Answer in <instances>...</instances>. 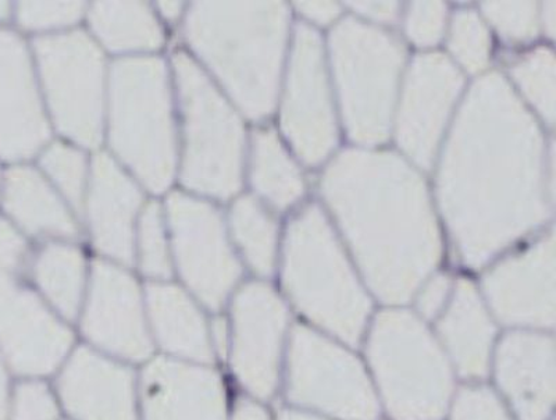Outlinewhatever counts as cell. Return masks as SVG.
Listing matches in <instances>:
<instances>
[{"label":"cell","instance_id":"cell-1","mask_svg":"<svg viewBox=\"0 0 556 420\" xmlns=\"http://www.w3.org/2000/svg\"><path fill=\"white\" fill-rule=\"evenodd\" d=\"M439 192L470 268L547 219L543 137L498 74L481 78L466 98L446 145Z\"/></svg>","mask_w":556,"mask_h":420},{"label":"cell","instance_id":"cell-2","mask_svg":"<svg viewBox=\"0 0 556 420\" xmlns=\"http://www.w3.org/2000/svg\"><path fill=\"white\" fill-rule=\"evenodd\" d=\"M321 191L382 303L410 300L439 264L441 242L424 180L386 152L341 153Z\"/></svg>","mask_w":556,"mask_h":420},{"label":"cell","instance_id":"cell-3","mask_svg":"<svg viewBox=\"0 0 556 420\" xmlns=\"http://www.w3.org/2000/svg\"><path fill=\"white\" fill-rule=\"evenodd\" d=\"M287 33L280 2H201L186 22L188 42L255 120L275 107Z\"/></svg>","mask_w":556,"mask_h":420},{"label":"cell","instance_id":"cell-4","mask_svg":"<svg viewBox=\"0 0 556 420\" xmlns=\"http://www.w3.org/2000/svg\"><path fill=\"white\" fill-rule=\"evenodd\" d=\"M282 276L302 314L348 344L361 343L370 300L319 207L307 206L288 227Z\"/></svg>","mask_w":556,"mask_h":420},{"label":"cell","instance_id":"cell-5","mask_svg":"<svg viewBox=\"0 0 556 420\" xmlns=\"http://www.w3.org/2000/svg\"><path fill=\"white\" fill-rule=\"evenodd\" d=\"M109 135L113 150L149 190L165 191L176 170L170 87L155 58L114 64L109 82Z\"/></svg>","mask_w":556,"mask_h":420},{"label":"cell","instance_id":"cell-6","mask_svg":"<svg viewBox=\"0 0 556 420\" xmlns=\"http://www.w3.org/2000/svg\"><path fill=\"white\" fill-rule=\"evenodd\" d=\"M366 348L392 418H444L454 393L452 367L420 318L405 310H384L371 324Z\"/></svg>","mask_w":556,"mask_h":420},{"label":"cell","instance_id":"cell-7","mask_svg":"<svg viewBox=\"0 0 556 420\" xmlns=\"http://www.w3.org/2000/svg\"><path fill=\"white\" fill-rule=\"evenodd\" d=\"M330 49L348 136L366 145L384 141L404 49L394 37L355 20L332 31Z\"/></svg>","mask_w":556,"mask_h":420},{"label":"cell","instance_id":"cell-8","mask_svg":"<svg viewBox=\"0 0 556 420\" xmlns=\"http://www.w3.org/2000/svg\"><path fill=\"white\" fill-rule=\"evenodd\" d=\"M184 117L182 180L220 200L241 186L243 128L240 118L187 54L173 59Z\"/></svg>","mask_w":556,"mask_h":420},{"label":"cell","instance_id":"cell-9","mask_svg":"<svg viewBox=\"0 0 556 420\" xmlns=\"http://www.w3.org/2000/svg\"><path fill=\"white\" fill-rule=\"evenodd\" d=\"M287 393L292 403L340 420L380 417L379 399L359 359L304 326L292 331Z\"/></svg>","mask_w":556,"mask_h":420},{"label":"cell","instance_id":"cell-10","mask_svg":"<svg viewBox=\"0 0 556 420\" xmlns=\"http://www.w3.org/2000/svg\"><path fill=\"white\" fill-rule=\"evenodd\" d=\"M35 52L59 130L84 147L98 145L104 105L101 51L86 34L76 31L38 39Z\"/></svg>","mask_w":556,"mask_h":420},{"label":"cell","instance_id":"cell-11","mask_svg":"<svg viewBox=\"0 0 556 420\" xmlns=\"http://www.w3.org/2000/svg\"><path fill=\"white\" fill-rule=\"evenodd\" d=\"M167 215L184 280L208 308H220L241 273L220 215L182 194L170 196Z\"/></svg>","mask_w":556,"mask_h":420},{"label":"cell","instance_id":"cell-12","mask_svg":"<svg viewBox=\"0 0 556 420\" xmlns=\"http://www.w3.org/2000/svg\"><path fill=\"white\" fill-rule=\"evenodd\" d=\"M282 128L307 165H319L337 143V127L320 37L296 29L282 103Z\"/></svg>","mask_w":556,"mask_h":420},{"label":"cell","instance_id":"cell-13","mask_svg":"<svg viewBox=\"0 0 556 420\" xmlns=\"http://www.w3.org/2000/svg\"><path fill=\"white\" fill-rule=\"evenodd\" d=\"M462 84L460 73L443 54H421L412 63L402 93L396 136L402 151L424 169H430L434 161Z\"/></svg>","mask_w":556,"mask_h":420},{"label":"cell","instance_id":"cell-14","mask_svg":"<svg viewBox=\"0 0 556 420\" xmlns=\"http://www.w3.org/2000/svg\"><path fill=\"white\" fill-rule=\"evenodd\" d=\"M483 290L496 318L509 326L547 329L555 323V240L544 237L531 249L495 266Z\"/></svg>","mask_w":556,"mask_h":420},{"label":"cell","instance_id":"cell-15","mask_svg":"<svg viewBox=\"0 0 556 420\" xmlns=\"http://www.w3.org/2000/svg\"><path fill=\"white\" fill-rule=\"evenodd\" d=\"M288 314L285 303L262 283H251L235 301V369L257 397L276 392Z\"/></svg>","mask_w":556,"mask_h":420},{"label":"cell","instance_id":"cell-16","mask_svg":"<svg viewBox=\"0 0 556 420\" xmlns=\"http://www.w3.org/2000/svg\"><path fill=\"white\" fill-rule=\"evenodd\" d=\"M72 334L29 291L0 279V347L18 372L42 374L61 362Z\"/></svg>","mask_w":556,"mask_h":420},{"label":"cell","instance_id":"cell-17","mask_svg":"<svg viewBox=\"0 0 556 420\" xmlns=\"http://www.w3.org/2000/svg\"><path fill=\"white\" fill-rule=\"evenodd\" d=\"M48 138L27 49L14 34L0 29V156H31Z\"/></svg>","mask_w":556,"mask_h":420},{"label":"cell","instance_id":"cell-18","mask_svg":"<svg viewBox=\"0 0 556 420\" xmlns=\"http://www.w3.org/2000/svg\"><path fill=\"white\" fill-rule=\"evenodd\" d=\"M84 330L89 339L130 359L151 353L141 298L136 281L112 265L98 264L93 269Z\"/></svg>","mask_w":556,"mask_h":420},{"label":"cell","instance_id":"cell-19","mask_svg":"<svg viewBox=\"0 0 556 420\" xmlns=\"http://www.w3.org/2000/svg\"><path fill=\"white\" fill-rule=\"evenodd\" d=\"M495 378L519 420H548L555 402V344L548 335L516 331L495 351Z\"/></svg>","mask_w":556,"mask_h":420},{"label":"cell","instance_id":"cell-20","mask_svg":"<svg viewBox=\"0 0 556 420\" xmlns=\"http://www.w3.org/2000/svg\"><path fill=\"white\" fill-rule=\"evenodd\" d=\"M147 420H225L220 380L208 370L159 359L143 374Z\"/></svg>","mask_w":556,"mask_h":420},{"label":"cell","instance_id":"cell-21","mask_svg":"<svg viewBox=\"0 0 556 420\" xmlns=\"http://www.w3.org/2000/svg\"><path fill=\"white\" fill-rule=\"evenodd\" d=\"M141 192L106 155L93 161L88 192V216L99 250L121 262L134 256V221Z\"/></svg>","mask_w":556,"mask_h":420},{"label":"cell","instance_id":"cell-22","mask_svg":"<svg viewBox=\"0 0 556 420\" xmlns=\"http://www.w3.org/2000/svg\"><path fill=\"white\" fill-rule=\"evenodd\" d=\"M67 408L79 420H136L132 376L88 349H79L61 380Z\"/></svg>","mask_w":556,"mask_h":420},{"label":"cell","instance_id":"cell-23","mask_svg":"<svg viewBox=\"0 0 556 420\" xmlns=\"http://www.w3.org/2000/svg\"><path fill=\"white\" fill-rule=\"evenodd\" d=\"M444 353L462 378L478 380L489 373L495 326L483 300L469 281L462 280L451 295L439 323Z\"/></svg>","mask_w":556,"mask_h":420},{"label":"cell","instance_id":"cell-24","mask_svg":"<svg viewBox=\"0 0 556 420\" xmlns=\"http://www.w3.org/2000/svg\"><path fill=\"white\" fill-rule=\"evenodd\" d=\"M3 202L9 214L28 233L63 239L77 234V226L61 196L37 171L27 167L8 173Z\"/></svg>","mask_w":556,"mask_h":420},{"label":"cell","instance_id":"cell-25","mask_svg":"<svg viewBox=\"0 0 556 420\" xmlns=\"http://www.w3.org/2000/svg\"><path fill=\"white\" fill-rule=\"evenodd\" d=\"M148 306L157 338L167 349L192 359H212L205 322L182 291L153 284L148 289Z\"/></svg>","mask_w":556,"mask_h":420},{"label":"cell","instance_id":"cell-26","mask_svg":"<svg viewBox=\"0 0 556 420\" xmlns=\"http://www.w3.org/2000/svg\"><path fill=\"white\" fill-rule=\"evenodd\" d=\"M89 22L99 39L112 51H155L163 43L157 20L142 3H96L89 12Z\"/></svg>","mask_w":556,"mask_h":420},{"label":"cell","instance_id":"cell-27","mask_svg":"<svg viewBox=\"0 0 556 420\" xmlns=\"http://www.w3.org/2000/svg\"><path fill=\"white\" fill-rule=\"evenodd\" d=\"M251 179L255 190L278 209L295 204L305 192V181L275 132L253 137Z\"/></svg>","mask_w":556,"mask_h":420},{"label":"cell","instance_id":"cell-28","mask_svg":"<svg viewBox=\"0 0 556 420\" xmlns=\"http://www.w3.org/2000/svg\"><path fill=\"white\" fill-rule=\"evenodd\" d=\"M86 266L73 246L52 244L35 262V278L53 305L67 318L77 315Z\"/></svg>","mask_w":556,"mask_h":420},{"label":"cell","instance_id":"cell-29","mask_svg":"<svg viewBox=\"0 0 556 420\" xmlns=\"http://www.w3.org/2000/svg\"><path fill=\"white\" fill-rule=\"evenodd\" d=\"M231 229L243 256L256 273L271 275L277 250V225L269 212L251 196L232 206Z\"/></svg>","mask_w":556,"mask_h":420},{"label":"cell","instance_id":"cell-30","mask_svg":"<svg viewBox=\"0 0 556 420\" xmlns=\"http://www.w3.org/2000/svg\"><path fill=\"white\" fill-rule=\"evenodd\" d=\"M515 81L541 116L555 122V58L548 49L526 54L513 68Z\"/></svg>","mask_w":556,"mask_h":420},{"label":"cell","instance_id":"cell-31","mask_svg":"<svg viewBox=\"0 0 556 420\" xmlns=\"http://www.w3.org/2000/svg\"><path fill=\"white\" fill-rule=\"evenodd\" d=\"M450 48L466 71H483L490 61L491 39L478 14L470 10L456 14L451 27Z\"/></svg>","mask_w":556,"mask_h":420},{"label":"cell","instance_id":"cell-32","mask_svg":"<svg viewBox=\"0 0 556 420\" xmlns=\"http://www.w3.org/2000/svg\"><path fill=\"white\" fill-rule=\"evenodd\" d=\"M42 166L70 204L79 209L87 187V163L81 153L64 143H54L43 153Z\"/></svg>","mask_w":556,"mask_h":420},{"label":"cell","instance_id":"cell-33","mask_svg":"<svg viewBox=\"0 0 556 420\" xmlns=\"http://www.w3.org/2000/svg\"><path fill=\"white\" fill-rule=\"evenodd\" d=\"M161 209L149 205L139 220L138 251L142 270L151 278L166 279L172 273L170 252Z\"/></svg>","mask_w":556,"mask_h":420},{"label":"cell","instance_id":"cell-34","mask_svg":"<svg viewBox=\"0 0 556 420\" xmlns=\"http://www.w3.org/2000/svg\"><path fill=\"white\" fill-rule=\"evenodd\" d=\"M483 12L506 41L526 42L538 36L540 17L534 2H490L483 4Z\"/></svg>","mask_w":556,"mask_h":420},{"label":"cell","instance_id":"cell-35","mask_svg":"<svg viewBox=\"0 0 556 420\" xmlns=\"http://www.w3.org/2000/svg\"><path fill=\"white\" fill-rule=\"evenodd\" d=\"M451 420H513L498 395L484 385H468L456 394Z\"/></svg>","mask_w":556,"mask_h":420},{"label":"cell","instance_id":"cell-36","mask_svg":"<svg viewBox=\"0 0 556 420\" xmlns=\"http://www.w3.org/2000/svg\"><path fill=\"white\" fill-rule=\"evenodd\" d=\"M84 12L79 2H24L20 3V24L28 29H53L76 23Z\"/></svg>","mask_w":556,"mask_h":420},{"label":"cell","instance_id":"cell-37","mask_svg":"<svg viewBox=\"0 0 556 420\" xmlns=\"http://www.w3.org/2000/svg\"><path fill=\"white\" fill-rule=\"evenodd\" d=\"M446 7L441 2H415L406 16V34L417 47H433L443 37Z\"/></svg>","mask_w":556,"mask_h":420},{"label":"cell","instance_id":"cell-38","mask_svg":"<svg viewBox=\"0 0 556 420\" xmlns=\"http://www.w3.org/2000/svg\"><path fill=\"white\" fill-rule=\"evenodd\" d=\"M56 417V404L43 384L20 385L14 398L13 420H54Z\"/></svg>","mask_w":556,"mask_h":420},{"label":"cell","instance_id":"cell-39","mask_svg":"<svg viewBox=\"0 0 556 420\" xmlns=\"http://www.w3.org/2000/svg\"><path fill=\"white\" fill-rule=\"evenodd\" d=\"M416 306L419 314L426 319H433L444 313L452 295L451 279L446 275H437L426 281L417 290Z\"/></svg>","mask_w":556,"mask_h":420},{"label":"cell","instance_id":"cell-40","mask_svg":"<svg viewBox=\"0 0 556 420\" xmlns=\"http://www.w3.org/2000/svg\"><path fill=\"white\" fill-rule=\"evenodd\" d=\"M26 254V244L16 231L0 220V275L13 270Z\"/></svg>","mask_w":556,"mask_h":420},{"label":"cell","instance_id":"cell-41","mask_svg":"<svg viewBox=\"0 0 556 420\" xmlns=\"http://www.w3.org/2000/svg\"><path fill=\"white\" fill-rule=\"evenodd\" d=\"M350 7L362 16L381 23L394 22L399 14V3L395 2H352Z\"/></svg>","mask_w":556,"mask_h":420},{"label":"cell","instance_id":"cell-42","mask_svg":"<svg viewBox=\"0 0 556 420\" xmlns=\"http://www.w3.org/2000/svg\"><path fill=\"white\" fill-rule=\"evenodd\" d=\"M296 8L307 20L321 26L334 22L340 14L339 4L331 2H298Z\"/></svg>","mask_w":556,"mask_h":420},{"label":"cell","instance_id":"cell-43","mask_svg":"<svg viewBox=\"0 0 556 420\" xmlns=\"http://www.w3.org/2000/svg\"><path fill=\"white\" fill-rule=\"evenodd\" d=\"M235 420H270L269 415L260 405L251 402L238 404Z\"/></svg>","mask_w":556,"mask_h":420},{"label":"cell","instance_id":"cell-44","mask_svg":"<svg viewBox=\"0 0 556 420\" xmlns=\"http://www.w3.org/2000/svg\"><path fill=\"white\" fill-rule=\"evenodd\" d=\"M159 10H161L162 16L166 20H177L181 14V3L180 2H163L159 3Z\"/></svg>","mask_w":556,"mask_h":420},{"label":"cell","instance_id":"cell-45","mask_svg":"<svg viewBox=\"0 0 556 420\" xmlns=\"http://www.w3.org/2000/svg\"><path fill=\"white\" fill-rule=\"evenodd\" d=\"M555 2L545 3L543 12L544 26L551 37H554L555 34Z\"/></svg>","mask_w":556,"mask_h":420},{"label":"cell","instance_id":"cell-46","mask_svg":"<svg viewBox=\"0 0 556 420\" xmlns=\"http://www.w3.org/2000/svg\"><path fill=\"white\" fill-rule=\"evenodd\" d=\"M7 418V376L0 367V420Z\"/></svg>","mask_w":556,"mask_h":420},{"label":"cell","instance_id":"cell-47","mask_svg":"<svg viewBox=\"0 0 556 420\" xmlns=\"http://www.w3.org/2000/svg\"><path fill=\"white\" fill-rule=\"evenodd\" d=\"M278 420H325L317 417H313V415L298 411H290V409H286L280 413V418Z\"/></svg>","mask_w":556,"mask_h":420},{"label":"cell","instance_id":"cell-48","mask_svg":"<svg viewBox=\"0 0 556 420\" xmlns=\"http://www.w3.org/2000/svg\"><path fill=\"white\" fill-rule=\"evenodd\" d=\"M10 9L9 3L0 2V18H7L9 16Z\"/></svg>","mask_w":556,"mask_h":420}]
</instances>
